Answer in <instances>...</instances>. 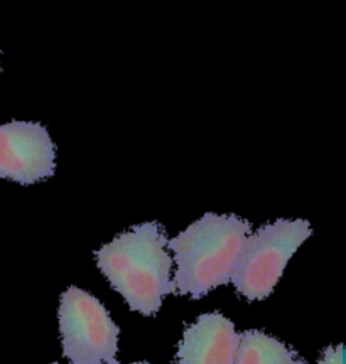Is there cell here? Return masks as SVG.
<instances>
[{"instance_id":"1","label":"cell","mask_w":346,"mask_h":364,"mask_svg":"<svg viewBox=\"0 0 346 364\" xmlns=\"http://www.w3.org/2000/svg\"><path fill=\"white\" fill-rule=\"evenodd\" d=\"M97 265L132 311L154 316L162 299L174 292L172 258L159 223L130 228L95 253Z\"/></svg>"},{"instance_id":"2","label":"cell","mask_w":346,"mask_h":364,"mask_svg":"<svg viewBox=\"0 0 346 364\" xmlns=\"http://www.w3.org/2000/svg\"><path fill=\"white\" fill-rule=\"evenodd\" d=\"M252 231L247 220L235 215L206 213L183 233L167 241L174 253V292L199 299L230 282L235 262Z\"/></svg>"},{"instance_id":"3","label":"cell","mask_w":346,"mask_h":364,"mask_svg":"<svg viewBox=\"0 0 346 364\" xmlns=\"http://www.w3.org/2000/svg\"><path fill=\"white\" fill-rule=\"evenodd\" d=\"M309 236L311 225L304 220H279L258 228L245 240L230 282L245 299L268 297L285 265Z\"/></svg>"},{"instance_id":"4","label":"cell","mask_w":346,"mask_h":364,"mask_svg":"<svg viewBox=\"0 0 346 364\" xmlns=\"http://www.w3.org/2000/svg\"><path fill=\"white\" fill-rule=\"evenodd\" d=\"M63 354L71 364H120L118 326L97 297L70 287L59 304Z\"/></svg>"},{"instance_id":"5","label":"cell","mask_w":346,"mask_h":364,"mask_svg":"<svg viewBox=\"0 0 346 364\" xmlns=\"http://www.w3.org/2000/svg\"><path fill=\"white\" fill-rule=\"evenodd\" d=\"M56 169V147L46 127L36 122L0 125V179L29 186Z\"/></svg>"},{"instance_id":"6","label":"cell","mask_w":346,"mask_h":364,"mask_svg":"<svg viewBox=\"0 0 346 364\" xmlns=\"http://www.w3.org/2000/svg\"><path fill=\"white\" fill-rule=\"evenodd\" d=\"M240 334L220 312L203 314L184 331L177 364H234Z\"/></svg>"},{"instance_id":"7","label":"cell","mask_w":346,"mask_h":364,"mask_svg":"<svg viewBox=\"0 0 346 364\" xmlns=\"http://www.w3.org/2000/svg\"><path fill=\"white\" fill-rule=\"evenodd\" d=\"M234 364H304L293 349L261 331L240 334Z\"/></svg>"},{"instance_id":"8","label":"cell","mask_w":346,"mask_h":364,"mask_svg":"<svg viewBox=\"0 0 346 364\" xmlns=\"http://www.w3.org/2000/svg\"><path fill=\"white\" fill-rule=\"evenodd\" d=\"M320 364H343V344L326 348Z\"/></svg>"},{"instance_id":"9","label":"cell","mask_w":346,"mask_h":364,"mask_svg":"<svg viewBox=\"0 0 346 364\" xmlns=\"http://www.w3.org/2000/svg\"><path fill=\"white\" fill-rule=\"evenodd\" d=\"M135 364H149V363H135Z\"/></svg>"},{"instance_id":"10","label":"cell","mask_w":346,"mask_h":364,"mask_svg":"<svg viewBox=\"0 0 346 364\" xmlns=\"http://www.w3.org/2000/svg\"><path fill=\"white\" fill-rule=\"evenodd\" d=\"M53 364H58V363H53Z\"/></svg>"}]
</instances>
